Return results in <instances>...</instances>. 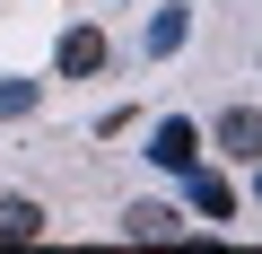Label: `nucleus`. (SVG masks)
Here are the masks:
<instances>
[{
	"label": "nucleus",
	"mask_w": 262,
	"mask_h": 254,
	"mask_svg": "<svg viewBox=\"0 0 262 254\" xmlns=\"http://www.w3.org/2000/svg\"><path fill=\"white\" fill-rule=\"evenodd\" d=\"M9 237H44V202H27V193H0V245Z\"/></svg>",
	"instance_id": "7ed1b4c3"
},
{
	"label": "nucleus",
	"mask_w": 262,
	"mask_h": 254,
	"mask_svg": "<svg viewBox=\"0 0 262 254\" xmlns=\"http://www.w3.org/2000/svg\"><path fill=\"white\" fill-rule=\"evenodd\" d=\"M192 175V210H210V219H236V193H227V175H201V167H184Z\"/></svg>",
	"instance_id": "0eeeda50"
},
{
	"label": "nucleus",
	"mask_w": 262,
	"mask_h": 254,
	"mask_svg": "<svg viewBox=\"0 0 262 254\" xmlns=\"http://www.w3.org/2000/svg\"><path fill=\"white\" fill-rule=\"evenodd\" d=\"M184 35H192V9H158V18H149V62L184 53Z\"/></svg>",
	"instance_id": "39448f33"
},
{
	"label": "nucleus",
	"mask_w": 262,
	"mask_h": 254,
	"mask_svg": "<svg viewBox=\"0 0 262 254\" xmlns=\"http://www.w3.org/2000/svg\"><path fill=\"white\" fill-rule=\"evenodd\" d=\"M184 228V210H166V202H131L122 210V237H175Z\"/></svg>",
	"instance_id": "20e7f679"
},
{
	"label": "nucleus",
	"mask_w": 262,
	"mask_h": 254,
	"mask_svg": "<svg viewBox=\"0 0 262 254\" xmlns=\"http://www.w3.org/2000/svg\"><path fill=\"white\" fill-rule=\"evenodd\" d=\"M27 105H35V79H0V123L27 114Z\"/></svg>",
	"instance_id": "6e6552de"
},
{
	"label": "nucleus",
	"mask_w": 262,
	"mask_h": 254,
	"mask_svg": "<svg viewBox=\"0 0 262 254\" xmlns=\"http://www.w3.org/2000/svg\"><path fill=\"white\" fill-rule=\"evenodd\" d=\"M219 141H227V158H253V141H262L253 105H227V114H219Z\"/></svg>",
	"instance_id": "423d86ee"
},
{
	"label": "nucleus",
	"mask_w": 262,
	"mask_h": 254,
	"mask_svg": "<svg viewBox=\"0 0 262 254\" xmlns=\"http://www.w3.org/2000/svg\"><path fill=\"white\" fill-rule=\"evenodd\" d=\"M53 62H61V79H96V70H105V35H96V27H70V35L53 44Z\"/></svg>",
	"instance_id": "f03ea898"
},
{
	"label": "nucleus",
	"mask_w": 262,
	"mask_h": 254,
	"mask_svg": "<svg viewBox=\"0 0 262 254\" xmlns=\"http://www.w3.org/2000/svg\"><path fill=\"white\" fill-rule=\"evenodd\" d=\"M149 158H158L166 175H184V167H201V132H192L184 114H166L158 132H149Z\"/></svg>",
	"instance_id": "f257e3e1"
}]
</instances>
